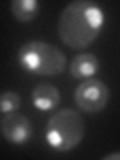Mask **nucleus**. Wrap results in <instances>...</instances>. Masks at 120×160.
<instances>
[{"mask_svg": "<svg viewBox=\"0 0 120 160\" xmlns=\"http://www.w3.org/2000/svg\"><path fill=\"white\" fill-rule=\"evenodd\" d=\"M104 26V12L88 0L70 2L60 12L58 18V36L68 48H86L98 38Z\"/></svg>", "mask_w": 120, "mask_h": 160, "instance_id": "f257e3e1", "label": "nucleus"}, {"mask_svg": "<svg viewBox=\"0 0 120 160\" xmlns=\"http://www.w3.org/2000/svg\"><path fill=\"white\" fill-rule=\"evenodd\" d=\"M16 60L24 70L38 76H56L66 68V56L62 50L40 40L22 44L16 54Z\"/></svg>", "mask_w": 120, "mask_h": 160, "instance_id": "f03ea898", "label": "nucleus"}, {"mask_svg": "<svg viewBox=\"0 0 120 160\" xmlns=\"http://www.w3.org/2000/svg\"><path fill=\"white\" fill-rule=\"evenodd\" d=\"M84 118L80 112H74L70 108L58 110L48 118L46 124V144L58 152L74 150L84 138Z\"/></svg>", "mask_w": 120, "mask_h": 160, "instance_id": "7ed1b4c3", "label": "nucleus"}, {"mask_svg": "<svg viewBox=\"0 0 120 160\" xmlns=\"http://www.w3.org/2000/svg\"><path fill=\"white\" fill-rule=\"evenodd\" d=\"M110 90L102 80H94V78H86L76 86L74 90V102L76 106L86 114H96L100 112L108 102Z\"/></svg>", "mask_w": 120, "mask_h": 160, "instance_id": "20e7f679", "label": "nucleus"}, {"mask_svg": "<svg viewBox=\"0 0 120 160\" xmlns=\"http://www.w3.org/2000/svg\"><path fill=\"white\" fill-rule=\"evenodd\" d=\"M0 130H2V136L8 142L16 144V146L26 144L28 138L32 136V124H30V120L24 114L16 112V110L4 114L2 122H0Z\"/></svg>", "mask_w": 120, "mask_h": 160, "instance_id": "39448f33", "label": "nucleus"}, {"mask_svg": "<svg viewBox=\"0 0 120 160\" xmlns=\"http://www.w3.org/2000/svg\"><path fill=\"white\" fill-rule=\"evenodd\" d=\"M60 102V92L54 84L48 82H40L38 86H34L32 90V104L38 110H52L56 108Z\"/></svg>", "mask_w": 120, "mask_h": 160, "instance_id": "423d86ee", "label": "nucleus"}, {"mask_svg": "<svg viewBox=\"0 0 120 160\" xmlns=\"http://www.w3.org/2000/svg\"><path fill=\"white\" fill-rule=\"evenodd\" d=\"M98 68H100V62H98L96 54L82 52L72 60V64H70V74L78 80H86V78H92L94 74L98 72Z\"/></svg>", "mask_w": 120, "mask_h": 160, "instance_id": "0eeeda50", "label": "nucleus"}, {"mask_svg": "<svg viewBox=\"0 0 120 160\" xmlns=\"http://www.w3.org/2000/svg\"><path fill=\"white\" fill-rule=\"evenodd\" d=\"M40 4L36 0H12L10 2V12L18 22H30L36 18Z\"/></svg>", "mask_w": 120, "mask_h": 160, "instance_id": "6e6552de", "label": "nucleus"}, {"mask_svg": "<svg viewBox=\"0 0 120 160\" xmlns=\"http://www.w3.org/2000/svg\"><path fill=\"white\" fill-rule=\"evenodd\" d=\"M20 106V96H18V92H2L0 94V110H2L4 114H8V112H14V110H18Z\"/></svg>", "mask_w": 120, "mask_h": 160, "instance_id": "1a4fd4ad", "label": "nucleus"}, {"mask_svg": "<svg viewBox=\"0 0 120 160\" xmlns=\"http://www.w3.org/2000/svg\"><path fill=\"white\" fill-rule=\"evenodd\" d=\"M120 158V154L118 152H114V154H108V156H104V160H118Z\"/></svg>", "mask_w": 120, "mask_h": 160, "instance_id": "9d476101", "label": "nucleus"}]
</instances>
